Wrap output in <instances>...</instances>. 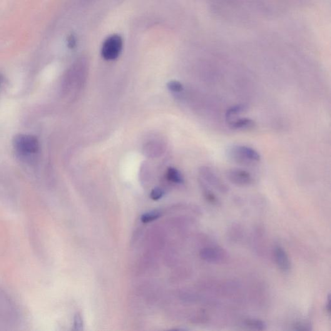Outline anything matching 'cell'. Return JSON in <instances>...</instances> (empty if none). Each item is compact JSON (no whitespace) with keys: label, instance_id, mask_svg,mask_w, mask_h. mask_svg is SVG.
I'll list each match as a JSON object with an SVG mask.
<instances>
[{"label":"cell","instance_id":"cell-1","mask_svg":"<svg viewBox=\"0 0 331 331\" xmlns=\"http://www.w3.org/2000/svg\"><path fill=\"white\" fill-rule=\"evenodd\" d=\"M228 156L231 160L244 165H254L260 163L261 157L255 149L245 145H233L228 150Z\"/></svg>","mask_w":331,"mask_h":331},{"label":"cell","instance_id":"cell-2","mask_svg":"<svg viewBox=\"0 0 331 331\" xmlns=\"http://www.w3.org/2000/svg\"><path fill=\"white\" fill-rule=\"evenodd\" d=\"M123 46V39L121 36L113 34L109 36L102 46V56L106 61H114L120 55Z\"/></svg>","mask_w":331,"mask_h":331},{"label":"cell","instance_id":"cell-3","mask_svg":"<svg viewBox=\"0 0 331 331\" xmlns=\"http://www.w3.org/2000/svg\"><path fill=\"white\" fill-rule=\"evenodd\" d=\"M14 146L21 155H29L38 152L39 143L35 137L19 135L14 138Z\"/></svg>","mask_w":331,"mask_h":331},{"label":"cell","instance_id":"cell-4","mask_svg":"<svg viewBox=\"0 0 331 331\" xmlns=\"http://www.w3.org/2000/svg\"><path fill=\"white\" fill-rule=\"evenodd\" d=\"M200 174L201 180L205 182L208 186H211L222 193H226L228 191V187L217 174L208 166H202L200 169Z\"/></svg>","mask_w":331,"mask_h":331},{"label":"cell","instance_id":"cell-5","mask_svg":"<svg viewBox=\"0 0 331 331\" xmlns=\"http://www.w3.org/2000/svg\"><path fill=\"white\" fill-rule=\"evenodd\" d=\"M200 257L206 262L213 264L225 263L228 260V252L220 246H208L201 250Z\"/></svg>","mask_w":331,"mask_h":331},{"label":"cell","instance_id":"cell-6","mask_svg":"<svg viewBox=\"0 0 331 331\" xmlns=\"http://www.w3.org/2000/svg\"><path fill=\"white\" fill-rule=\"evenodd\" d=\"M226 176L228 180L236 186H248L254 183L252 174L243 169H230L226 172Z\"/></svg>","mask_w":331,"mask_h":331},{"label":"cell","instance_id":"cell-7","mask_svg":"<svg viewBox=\"0 0 331 331\" xmlns=\"http://www.w3.org/2000/svg\"><path fill=\"white\" fill-rule=\"evenodd\" d=\"M274 258H275L276 265L281 272L284 273L289 272L291 268L290 259L286 251L281 246H275L274 249Z\"/></svg>","mask_w":331,"mask_h":331},{"label":"cell","instance_id":"cell-8","mask_svg":"<svg viewBox=\"0 0 331 331\" xmlns=\"http://www.w3.org/2000/svg\"><path fill=\"white\" fill-rule=\"evenodd\" d=\"M228 128L233 131L250 130L255 128L256 122L250 118H236L228 122Z\"/></svg>","mask_w":331,"mask_h":331},{"label":"cell","instance_id":"cell-9","mask_svg":"<svg viewBox=\"0 0 331 331\" xmlns=\"http://www.w3.org/2000/svg\"><path fill=\"white\" fill-rule=\"evenodd\" d=\"M247 110L248 106L246 105V104H240L231 106L230 108H229L226 110L225 113V120L226 123L239 118V116L241 114L245 113Z\"/></svg>","mask_w":331,"mask_h":331},{"label":"cell","instance_id":"cell-10","mask_svg":"<svg viewBox=\"0 0 331 331\" xmlns=\"http://www.w3.org/2000/svg\"><path fill=\"white\" fill-rule=\"evenodd\" d=\"M200 186L201 190L203 191L204 198H205V200L208 203L214 206H219L220 205V201L219 200L218 197L208 187L207 184H206L205 182L201 180Z\"/></svg>","mask_w":331,"mask_h":331},{"label":"cell","instance_id":"cell-11","mask_svg":"<svg viewBox=\"0 0 331 331\" xmlns=\"http://www.w3.org/2000/svg\"><path fill=\"white\" fill-rule=\"evenodd\" d=\"M244 324L246 327L253 330H265L267 327V325L263 320L257 319V318H248V319L245 320Z\"/></svg>","mask_w":331,"mask_h":331},{"label":"cell","instance_id":"cell-12","mask_svg":"<svg viewBox=\"0 0 331 331\" xmlns=\"http://www.w3.org/2000/svg\"><path fill=\"white\" fill-rule=\"evenodd\" d=\"M166 179L168 181L176 184L184 183V179L180 171L175 168H169L166 173Z\"/></svg>","mask_w":331,"mask_h":331},{"label":"cell","instance_id":"cell-13","mask_svg":"<svg viewBox=\"0 0 331 331\" xmlns=\"http://www.w3.org/2000/svg\"><path fill=\"white\" fill-rule=\"evenodd\" d=\"M161 216V213L158 210L150 211L142 215L141 220L144 223H150L151 221L158 220Z\"/></svg>","mask_w":331,"mask_h":331},{"label":"cell","instance_id":"cell-14","mask_svg":"<svg viewBox=\"0 0 331 331\" xmlns=\"http://www.w3.org/2000/svg\"><path fill=\"white\" fill-rule=\"evenodd\" d=\"M168 88L170 89L171 91L174 92V93H180V92L183 91L184 89L183 84H182L181 82L176 81L168 82Z\"/></svg>","mask_w":331,"mask_h":331},{"label":"cell","instance_id":"cell-15","mask_svg":"<svg viewBox=\"0 0 331 331\" xmlns=\"http://www.w3.org/2000/svg\"><path fill=\"white\" fill-rule=\"evenodd\" d=\"M164 195L163 190L159 188H154L150 193V198L151 200L154 201H158L163 198Z\"/></svg>","mask_w":331,"mask_h":331},{"label":"cell","instance_id":"cell-16","mask_svg":"<svg viewBox=\"0 0 331 331\" xmlns=\"http://www.w3.org/2000/svg\"><path fill=\"white\" fill-rule=\"evenodd\" d=\"M74 328L76 330H81L83 328V320L80 314H76L74 318Z\"/></svg>","mask_w":331,"mask_h":331},{"label":"cell","instance_id":"cell-17","mask_svg":"<svg viewBox=\"0 0 331 331\" xmlns=\"http://www.w3.org/2000/svg\"><path fill=\"white\" fill-rule=\"evenodd\" d=\"M310 325L304 323H299L295 326V329L298 330H310Z\"/></svg>","mask_w":331,"mask_h":331},{"label":"cell","instance_id":"cell-18","mask_svg":"<svg viewBox=\"0 0 331 331\" xmlns=\"http://www.w3.org/2000/svg\"><path fill=\"white\" fill-rule=\"evenodd\" d=\"M76 44V40L73 34L69 36L68 39V45L69 48L73 49L75 47Z\"/></svg>","mask_w":331,"mask_h":331},{"label":"cell","instance_id":"cell-19","mask_svg":"<svg viewBox=\"0 0 331 331\" xmlns=\"http://www.w3.org/2000/svg\"><path fill=\"white\" fill-rule=\"evenodd\" d=\"M326 311H327L328 315H330V295L328 296L327 302L326 303L325 306Z\"/></svg>","mask_w":331,"mask_h":331}]
</instances>
